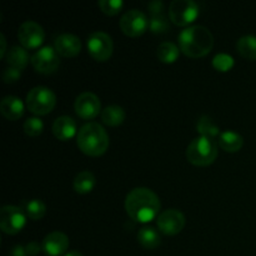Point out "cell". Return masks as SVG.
Listing matches in <instances>:
<instances>
[{
    "label": "cell",
    "mask_w": 256,
    "mask_h": 256,
    "mask_svg": "<svg viewBox=\"0 0 256 256\" xmlns=\"http://www.w3.org/2000/svg\"><path fill=\"white\" fill-rule=\"evenodd\" d=\"M160 199L152 189L144 186L130 190L125 199V209L130 218L139 222H148L159 212Z\"/></svg>",
    "instance_id": "obj_1"
},
{
    "label": "cell",
    "mask_w": 256,
    "mask_h": 256,
    "mask_svg": "<svg viewBox=\"0 0 256 256\" xmlns=\"http://www.w3.org/2000/svg\"><path fill=\"white\" fill-rule=\"evenodd\" d=\"M180 49L192 58L204 56L214 45L212 32L204 25H192L182 30L178 36Z\"/></svg>",
    "instance_id": "obj_2"
},
{
    "label": "cell",
    "mask_w": 256,
    "mask_h": 256,
    "mask_svg": "<svg viewBox=\"0 0 256 256\" xmlns=\"http://www.w3.org/2000/svg\"><path fill=\"white\" fill-rule=\"evenodd\" d=\"M76 142L85 154L98 156L105 152L109 146V135L99 122H90L78 130Z\"/></svg>",
    "instance_id": "obj_3"
},
{
    "label": "cell",
    "mask_w": 256,
    "mask_h": 256,
    "mask_svg": "<svg viewBox=\"0 0 256 256\" xmlns=\"http://www.w3.org/2000/svg\"><path fill=\"white\" fill-rule=\"evenodd\" d=\"M186 156L188 160L194 165L205 166L212 164L218 156V146L214 139L202 135L194 138L188 145Z\"/></svg>",
    "instance_id": "obj_4"
},
{
    "label": "cell",
    "mask_w": 256,
    "mask_h": 256,
    "mask_svg": "<svg viewBox=\"0 0 256 256\" xmlns=\"http://www.w3.org/2000/svg\"><path fill=\"white\" fill-rule=\"evenodd\" d=\"M55 102L56 96L54 92L50 88L42 85L30 89L26 95V106L35 114H48L55 106Z\"/></svg>",
    "instance_id": "obj_5"
},
{
    "label": "cell",
    "mask_w": 256,
    "mask_h": 256,
    "mask_svg": "<svg viewBox=\"0 0 256 256\" xmlns=\"http://www.w3.org/2000/svg\"><path fill=\"white\" fill-rule=\"evenodd\" d=\"M26 222V215L22 208L15 205H4L0 209V228L6 234H16Z\"/></svg>",
    "instance_id": "obj_6"
},
{
    "label": "cell",
    "mask_w": 256,
    "mask_h": 256,
    "mask_svg": "<svg viewBox=\"0 0 256 256\" xmlns=\"http://www.w3.org/2000/svg\"><path fill=\"white\" fill-rule=\"evenodd\" d=\"M199 5L194 0H172L169 6V16L175 24L188 25L196 19Z\"/></svg>",
    "instance_id": "obj_7"
},
{
    "label": "cell",
    "mask_w": 256,
    "mask_h": 256,
    "mask_svg": "<svg viewBox=\"0 0 256 256\" xmlns=\"http://www.w3.org/2000/svg\"><path fill=\"white\" fill-rule=\"evenodd\" d=\"M88 50L94 59L104 62L112 54V39L108 32L96 30L88 36Z\"/></svg>",
    "instance_id": "obj_8"
},
{
    "label": "cell",
    "mask_w": 256,
    "mask_h": 256,
    "mask_svg": "<svg viewBox=\"0 0 256 256\" xmlns=\"http://www.w3.org/2000/svg\"><path fill=\"white\" fill-rule=\"evenodd\" d=\"M30 62H32V66L39 72L50 74V72H54L58 69V66H59V52L52 45H45V46L38 49L32 55Z\"/></svg>",
    "instance_id": "obj_9"
},
{
    "label": "cell",
    "mask_w": 256,
    "mask_h": 256,
    "mask_svg": "<svg viewBox=\"0 0 256 256\" xmlns=\"http://www.w3.org/2000/svg\"><path fill=\"white\" fill-rule=\"evenodd\" d=\"M122 32L129 36H139L149 26V20L145 12L139 9H129L122 15L119 22Z\"/></svg>",
    "instance_id": "obj_10"
},
{
    "label": "cell",
    "mask_w": 256,
    "mask_h": 256,
    "mask_svg": "<svg viewBox=\"0 0 256 256\" xmlns=\"http://www.w3.org/2000/svg\"><path fill=\"white\" fill-rule=\"evenodd\" d=\"M18 38L22 46L32 49V48H38L44 42L45 32L39 22L26 20L20 24L19 29H18Z\"/></svg>",
    "instance_id": "obj_11"
},
{
    "label": "cell",
    "mask_w": 256,
    "mask_h": 256,
    "mask_svg": "<svg viewBox=\"0 0 256 256\" xmlns=\"http://www.w3.org/2000/svg\"><path fill=\"white\" fill-rule=\"evenodd\" d=\"M156 225L162 232L166 235H175L182 230L185 225V216L180 210L166 209L156 218Z\"/></svg>",
    "instance_id": "obj_12"
},
{
    "label": "cell",
    "mask_w": 256,
    "mask_h": 256,
    "mask_svg": "<svg viewBox=\"0 0 256 256\" xmlns=\"http://www.w3.org/2000/svg\"><path fill=\"white\" fill-rule=\"evenodd\" d=\"M75 112L82 119H92L100 112L102 102L99 96L92 92H84L79 94L74 102Z\"/></svg>",
    "instance_id": "obj_13"
},
{
    "label": "cell",
    "mask_w": 256,
    "mask_h": 256,
    "mask_svg": "<svg viewBox=\"0 0 256 256\" xmlns=\"http://www.w3.org/2000/svg\"><path fill=\"white\" fill-rule=\"evenodd\" d=\"M42 250L48 255L59 256L64 254L69 246V238L62 232H52L42 240Z\"/></svg>",
    "instance_id": "obj_14"
},
{
    "label": "cell",
    "mask_w": 256,
    "mask_h": 256,
    "mask_svg": "<svg viewBox=\"0 0 256 256\" xmlns=\"http://www.w3.org/2000/svg\"><path fill=\"white\" fill-rule=\"evenodd\" d=\"M55 49L64 56H74L82 49V42L72 32H62L55 39Z\"/></svg>",
    "instance_id": "obj_15"
},
{
    "label": "cell",
    "mask_w": 256,
    "mask_h": 256,
    "mask_svg": "<svg viewBox=\"0 0 256 256\" xmlns=\"http://www.w3.org/2000/svg\"><path fill=\"white\" fill-rule=\"evenodd\" d=\"M52 132L60 140H68L76 132V122L69 115H62L52 122Z\"/></svg>",
    "instance_id": "obj_16"
},
{
    "label": "cell",
    "mask_w": 256,
    "mask_h": 256,
    "mask_svg": "<svg viewBox=\"0 0 256 256\" xmlns=\"http://www.w3.org/2000/svg\"><path fill=\"white\" fill-rule=\"evenodd\" d=\"M0 112L6 119L16 120L24 114V102L14 95H6L0 102Z\"/></svg>",
    "instance_id": "obj_17"
},
{
    "label": "cell",
    "mask_w": 256,
    "mask_h": 256,
    "mask_svg": "<svg viewBox=\"0 0 256 256\" xmlns=\"http://www.w3.org/2000/svg\"><path fill=\"white\" fill-rule=\"evenodd\" d=\"M5 59H6V62L10 66L18 68V69L22 70L29 62V52L24 46L14 45L10 49H8Z\"/></svg>",
    "instance_id": "obj_18"
},
{
    "label": "cell",
    "mask_w": 256,
    "mask_h": 256,
    "mask_svg": "<svg viewBox=\"0 0 256 256\" xmlns=\"http://www.w3.org/2000/svg\"><path fill=\"white\" fill-rule=\"evenodd\" d=\"M219 144L226 152H238L242 149L244 139L239 132H232V130H225L220 134Z\"/></svg>",
    "instance_id": "obj_19"
},
{
    "label": "cell",
    "mask_w": 256,
    "mask_h": 256,
    "mask_svg": "<svg viewBox=\"0 0 256 256\" xmlns=\"http://www.w3.org/2000/svg\"><path fill=\"white\" fill-rule=\"evenodd\" d=\"M138 240L146 249H154L159 246L162 238L158 230L152 226H144L138 232Z\"/></svg>",
    "instance_id": "obj_20"
},
{
    "label": "cell",
    "mask_w": 256,
    "mask_h": 256,
    "mask_svg": "<svg viewBox=\"0 0 256 256\" xmlns=\"http://www.w3.org/2000/svg\"><path fill=\"white\" fill-rule=\"evenodd\" d=\"M95 175L92 174L90 170H82V172H78L76 176L74 178V189L76 192L80 194H85V192H92V188L95 186Z\"/></svg>",
    "instance_id": "obj_21"
},
{
    "label": "cell",
    "mask_w": 256,
    "mask_h": 256,
    "mask_svg": "<svg viewBox=\"0 0 256 256\" xmlns=\"http://www.w3.org/2000/svg\"><path fill=\"white\" fill-rule=\"evenodd\" d=\"M102 120L110 126L122 124L125 120V110L120 105H108L102 112Z\"/></svg>",
    "instance_id": "obj_22"
},
{
    "label": "cell",
    "mask_w": 256,
    "mask_h": 256,
    "mask_svg": "<svg viewBox=\"0 0 256 256\" xmlns=\"http://www.w3.org/2000/svg\"><path fill=\"white\" fill-rule=\"evenodd\" d=\"M236 49L244 58L250 60L256 59V36L248 34L239 38L236 42Z\"/></svg>",
    "instance_id": "obj_23"
},
{
    "label": "cell",
    "mask_w": 256,
    "mask_h": 256,
    "mask_svg": "<svg viewBox=\"0 0 256 256\" xmlns=\"http://www.w3.org/2000/svg\"><path fill=\"white\" fill-rule=\"evenodd\" d=\"M198 132H200V135L202 136L210 138V139H214L215 136H220V129L216 124L214 122V120L212 118H209L208 115H202V116L198 119L196 122Z\"/></svg>",
    "instance_id": "obj_24"
},
{
    "label": "cell",
    "mask_w": 256,
    "mask_h": 256,
    "mask_svg": "<svg viewBox=\"0 0 256 256\" xmlns=\"http://www.w3.org/2000/svg\"><path fill=\"white\" fill-rule=\"evenodd\" d=\"M22 210H24L28 216L34 220H38L44 216L45 212H46V206H45L42 200L32 199L22 202Z\"/></svg>",
    "instance_id": "obj_25"
},
{
    "label": "cell",
    "mask_w": 256,
    "mask_h": 256,
    "mask_svg": "<svg viewBox=\"0 0 256 256\" xmlns=\"http://www.w3.org/2000/svg\"><path fill=\"white\" fill-rule=\"evenodd\" d=\"M156 55L162 62H172L179 56V48L172 42H162L158 46Z\"/></svg>",
    "instance_id": "obj_26"
},
{
    "label": "cell",
    "mask_w": 256,
    "mask_h": 256,
    "mask_svg": "<svg viewBox=\"0 0 256 256\" xmlns=\"http://www.w3.org/2000/svg\"><path fill=\"white\" fill-rule=\"evenodd\" d=\"M149 26L152 32H155V34H162V32H165L168 30V28H169V22H168L164 12H162V14H154L150 18Z\"/></svg>",
    "instance_id": "obj_27"
},
{
    "label": "cell",
    "mask_w": 256,
    "mask_h": 256,
    "mask_svg": "<svg viewBox=\"0 0 256 256\" xmlns=\"http://www.w3.org/2000/svg\"><path fill=\"white\" fill-rule=\"evenodd\" d=\"M24 130L30 136H38L44 130V122L38 116L28 118L24 122Z\"/></svg>",
    "instance_id": "obj_28"
},
{
    "label": "cell",
    "mask_w": 256,
    "mask_h": 256,
    "mask_svg": "<svg viewBox=\"0 0 256 256\" xmlns=\"http://www.w3.org/2000/svg\"><path fill=\"white\" fill-rule=\"evenodd\" d=\"M212 65L215 69L220 70V72H228L234 65V58L226 52H218L212 58Z\"/></svg>",
    "instance_id": "obj_29"
},
{
    "label": "cell",
    "mask_w": 256,
    "mask_h": 256,
    "mask_svg": "<svg viewBox=\"0 0 256 256\" xmlns=\"http://www.w3.org/2000/svg\"><path fill=\"white\" fill-rule=\"evenodd\" d=\"M98 5L105 14L114 15L122 8V0H99Z\"/></svg>",
    "instance_id": "obj_30"
},
{
    "label": "cell",
    "mask_w": 256,
    "mask_h": 256,
    "mask_svg": "<svg viewBox=\"0 0 256 256\" xmlns=\"http://www.w3.org/2000/svg\"><path fill=\"white\" fill-rule=\"evenodd\" d=\"M20 76H22V70L18 68L8 66L2 72V80L5 82H15Z\"/></svg>",
    "instance_id": "obj_31"
},
{
    "label": "cell",
    "mask_w": 256,
    "mask_h": 256,
    "mask_svg": "<svg viewBox=\"0 0 256 256\" xmlns=\"http://www.w3.org/2000/svg\"><path fill=\"white\" fill-rule=\"evenodd\" d=\"M148 8H149V12H152V15L164 12V2L162 0H152L148 4Z\"/></svg>",
    "instance_id": "obj_32"
},
{
    "label": "cell",
    "mask_w": 256,
    "mask_h": 256,
    "mask_svg": "<svg viewBox=\"0 0 256 256\" xmlns=\"http://www.w3.org/2000/svg\"><path fill=\"white\" fill-rule=\"evenodd\" d=\"M42 249V245H40L38 242H30L29 244H26V246H25L28 255H36Z\"/></svg>",
    "instance_id": "obj_33"
},
{
    "label": "cell",
    "mask_w": 256,
    "mask_h": 256,
    "mask_svg": "<svg viewBox=\"0 0 256 256\" xmlns=\"http://www.w3.org/2000/svg\"><path fill=\"white\" fill-rule=\"evenodd\" d=\"M10 255L12 256H28V252H26V250H25L24 246H22V245H16V246H14L12 249Z\"/></svg>",
    "instance_id": "obj_34"
},
{
    "label": "cell",
    "mask_w": 256,
    "mask_h": 256,
    "mask_svg": "<svg viewBox=\"0 0 256 256\" xmlns=\"http://www.w3.org/2000/svg\"><path fill=\"white\" fill-rule=\"evenodd\" d=\"M0 42H2V48H0V56H5L6 52V40H5L4 34H0Z\"/></svg>",
    "instance_id": "obj_35"
},
{
    "label": "cell",
    "mask_w": 256,
    "mask_h": 256,
    "mask_svg": "<svg viewBox=\"0 0 256 256\" xmlns=\"http://www.w3.org/2000/svg\"><path fill=\"white\" fill-rule=\"evenodd\" d=\"M64 256H84V255H82L80 252H78V250H70V252H68Z\"/></svg>",
    "instance_id": "obj_36"
}]
</instances>
